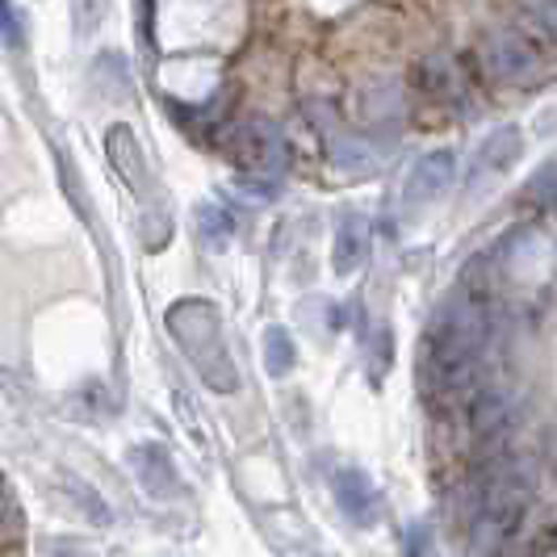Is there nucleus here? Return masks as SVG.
I'll use <instances>...</instances> for the list:
<instances>
[{
  "instance_id": "20",
  "label": "nucleus",
  "mask_w": 557,
  "mask_h": 557,
  "mask_svg": "<svg viewBox=\"0 0 557 557\" xmlns=\"http://www.w3.org/2000/svg\"><path fill=\"white\" fill-rule=\"evenodd\" d=\"M4 532H9V516H4V507H0V541H4Z\"/></svg>"
},
{
  "instance_id": "21",
  "label": "nucleus",
  "mask_w": 557,
  "mask_h": 557,
  "mask_svg": "<svg viewBox=\"0 0 557 557\" xmlns=\"http://www.w3.org/2000/svg\"><path fill=\"white\" fill-rule=\"evenodd\" d=\"M51 557H84V554H76V549H55Z\"/></svg>"
},
{
  "instance_id": "2",
  "label": "nucleus",
  "mask_w": 557,
  "mask_h": 557,
  "mask_svg": "<svg viewBox=\"0 0 557 557\" xmlns=\"http://www.w3.org/2000/svg\"><path fill=\"white\" fill-rule=\"evenodd\" d=\"M231 160L248 181H277L285 172V139L269 122H248L231 143Z\"/></svg>"
},
{
  "instance_id": "11",
  "label": "nucleus",
  "mask_w": 557,
  "mask_h": 557,
  "mask_svg": "<svg viewBox=\"0 0 557 557\" xmlns=\"http://www.w3.org/2000/svg\"><path fill=\"white\" fill-rule=\"evenodd\" d=\"M194 226H197V239L206 244L210 251H223L231 239H235V219L226 214L223 206H214V201H206V206H197L194 210Z\"/></svg>"
},
{
  "instance_id": "5",
  "label": "nucleus",
  "mask_w": 557,
  "mask_h": 557,
  "mask_svg": "<svg viewBox=\"0 0 557 557\" xmlns=\"http://www.w3.org/2000/svg\"><path fill=\"white\" fill-rule=\"evenodd\" d=\"M486 67H491V76H499L507 84H532L541 72V59L520 34L503 29V34L486 38Z\"/></svg>"
},
{
  "instance_id": "17",
  "label": "nucleus",
  "mask_w": 557,
  "mask_h": 557,
  "mask_svg": "<svg viewBox=\"0 0 557 557\" xmlns=\"http://www.w3.org/2000/svg\"><path fill=\"white\" fill-rule=\"evenodd\" d=\"M67 491H72V495H76V499H81L84 507H88V511L97 516V524H110V507H106V503H101V499H92V495L84 491V486H81V482H76V478L67 482Z\"/></svg>"
},
{
  "instance_id": "15",
  "label": "nucleus",
  "mask_w": 557,
  "mask_h": 557,
  "mask_svg": "<svg viewBox=\"0 0 557 557\" xmlns=\"http://www.w3.org/2000/svg\"><path fill=\"white\" fill-rule=\"evenodd\" d=\"M361 113L369 117V122H386V117H394V113H398V88H394L391 81L364 88V92H361Z\"/></svg>"
},
{
  "instance_id": "9",
  "label": "nucleus",
  "mask_w": 557,
  "mask_h": 557,
  "mask_svg": "<svg viewBox=\"0 0 557 557\" xmlns=\"http://www.w3.org/2000/svg\"><path fill=\"white\" fill-rule=\"evenodd\" d=\"M364 256H369V223H364V214L348 210L339 219V226H335V244H332L335 277H352L364 264Z\"/></svg>"
},
{
  "instance_id": "14",
  "label": "nucleus",
  "mask_w": 557,
  "mask_h": 557,
  "mask_svg": "<svg viewBox=\"0 0 557 557\" xmlns=\"http://www.w3.org/2000/svg\"><path fill=\"white\" fill-rule=\"evenodd\" d=\"M106 17H110V0H72V29H76L81 42L97 38Z\"/></svg>"
},
{
  "instance_id": "8",
  "label": "nucleus",
  "mask_w": 557,
  "mask_h": 557,
  "mask_svg": "<svg viewBox=\"0 0 557 557\" xmlns=\"http://www.w3.org/2000/svg\"><path fill=\"white\" fill-rule=\"evenodd\" d=\"M520 151H524V135L516 131V126H499L491 139L478 147V160H474V185H486V181H495L503 172H511V164L520 160Z\"/></svg>"
},
{
  "instance_id": "19",
  "label": "nucleus",
  "mask_w": 557,
  "mask_h": 557,
  "mask_svg": "<svg viewBox=\"0 0 557 557\" xmlns=\"http://www.w3.org/2000/svg\"><path fill=\"white\" fill-rule=\"evenodd\" d=\"M423 545H428V529H423V524L407 529V557H419L423 554Z\"/></svg>"
},
{
  "instance_id": "12",
  "label": "nucleus",
  "mask_w": 557,
  "mask_h": 557,
  "mask_svg": "<svg viewBox=\"0 0 557 557\" xmlns=\"http://www.w3.org/2000/svg\"><path fill=\"white\" fill-rule=\"evenodd\" d=\"M327 156H332V164L344 168V172H373V168H377L369 143L352 139V135H339L335 126H327Z\"/></svg>"
},
{
  "instance_id": "1",
  "label": "nucleus",
  "mask_w": 557,
  "mask_h": 557,
  "mask_svg": "<svg viewBox=\"0 0 557 557\" xmlns=\"http://www.w3.org/2000/svg\"><path fill=\"white\" fill-rule=\"evenodd\" d=\"M168 332L176 335V344L185 348V357L197 364L201 382L210 391L231 394L239 391V373L231 364V352L223 344V327H219V310L210 302H197V298H185L168 310Z\"/></svg>"
},
{
  "instance_id": "4",
  "label": "nucleus",
  "mask_w": 557,
  "mask_h": 557,
  "mask_svg": "<svg viewBox=\"0 0 557 557\" xmlns=\"http://www.w3.org/2000/svg\"><path fill=\"white\" fill-rule=\"evenodd\" d=\"M453 176H457V160H453L448 151H432V156H423V160L407 172V185H403V210H407V214H419V210H428L432 201H441L445 189L453 185Z\"/></svg>"
},
{
  "instance_id": "13",
  "label": "nucleus",
  "mask_w": 557,
  "mask_h": 557,
  "mask_svg": "<svg viewBox=\"0 0 557 557\" xmlns=\"http://www.w3.org/2000/svg\"><path fill=\"white\" fill-rule=\"evenodd\" d=\"M298 361V348H294V339L285 327H264V369L273 373V377H285L289 369Z\"/></svg>"
},
{
  "instance_id": "16",
  "label": "nucleus",
  "mask_w": 557,
  "mask_h": 557,
  "mask_svg": "<svg viewBox=\"0 0 557 557\" xmlns=\"http://www.w3.org/2000/svg\"><path fill=\"white\" fill-rule=\"evenodd\" d=\"M0 34H4L9 47H22V22H17V13H13L9 0H0Z\"/></svg>"
},
{
  "instance_id": "6",
  "label": "nucleus",
  "mask_w": 557,
  "mask_h": 557,
  "mask_svg": "<svg viewBox=\"0 0 557 557\" xmlns=\"http://www.w3.org/2000/svg\"><path fill=\"white\" fill-rule=\"evenodd\" d=\"M110 160L113 168L122 172V181L143 197V206H147V214H156V206H151V189H156V181H151V168L143 160V147L135 139V131L131 126H113L110 131Z\"/></svg>"
},
{
  "instance_id": "18",
  "label": "nucleus",
  "mask_w": 557,
  "mask_h": 557,
  "mask_svg": "<svg viewBox=\"0 0 557 557\" xmlns=\"http://www.w3.org/2000/svg\"><path fill=\"white\" fill-rule=\"evenodd\" d=\"M532 13H536V22L557 38V0H532Z\"/></svg>"
},
{
  "instance_id": "7",
  "label": "nucleus",
  "mask_w": 557,
  "mask_h": 557,
  "mask_svg": "<svg viewBox=\"0 0 557 557\" xmlns=\"http://www.w3.org/2000/svg\"><path fill=\"white\" fill-rule=\"evenodd\" d=\"M332 486H335L339 511H344L352 524H373V520L382 516V495H377V486L369 482L364 470H339Z\"/></svg>"
},
{
  "instance_id": "10",
  "label": "nucleus",
  "mask_w": 557,
  "mask_h": 557,
  "mask_svg": "<svg viewBox=\"0 0 557 557\" xmlns=\"http://www.w3.org/2000/svg\"><path fill=\"white\" fill-rule=\"evenodd\" d=\"M131 466H135V474L151 495H176L181 478H176V466H172L164 445H139L131 453Z\"/></svg>"
},
{
  "instance_id": "3",
  "label": "nucleus",
  "mask_w": 557,
  "mask_h": 557,
  "mask_svg": "<svg viewBox=\"0 0 557 557\" xmlns=\"http://www.w3.org/2000/svg\"><path fill=\"white\" fill-rule=\"evenodd\" d=\"M511 428H516V403H511L507 391L491 386V391H478L474 398H470V436H474V445L482 448V457L503 453Z\"/></svg>"
}]
</instances>
